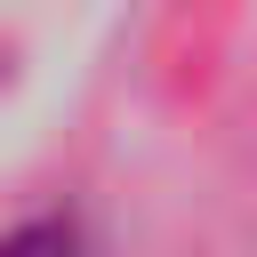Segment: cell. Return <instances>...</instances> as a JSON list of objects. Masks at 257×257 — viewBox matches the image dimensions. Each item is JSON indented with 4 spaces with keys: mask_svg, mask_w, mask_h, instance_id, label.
<instances>
[{
    "mask_svg": "<svg viewBox=\"0 0 257 257\" xmlns=\"http://www.w3.org/2000/svg\"><path fill=\"white\" fill-rule=\"evenodd\" d=\"M0 257H72V233H56V225H32V233L0 241Z\"/></svg>",
    "mask_w": 257,
    "mask_h": 257,
    "instance_id": "1",
    "label": "cell"
}]
</instances>
